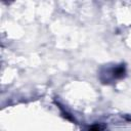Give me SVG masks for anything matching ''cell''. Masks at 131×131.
<instances>
[{
  "label": "cell",
  "instance_id": "1",
  "mask_svg": "<svg viewBox=\"0 0 131 131\" xmlns=\"http://www.w3.org/2000/svg\"><path fill=\"white\" fill-rule=\"evenodd\" d=\"M88 131H103V128L100 124H93L88 128Z\"/></svg>",
  "mask_w": 131,
  "mask_h": 131
}]
</instances>
